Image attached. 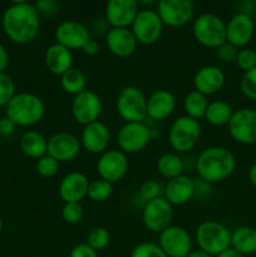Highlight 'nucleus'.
I'll return each instance as SVG.
<instances>
[{
    "label": "nucleus",
    "mask_w": 256,
    "mask_h": 257,
    "mask_svg": "<svg viewBox=\"0 0 256 257\" xmlns=\"http://www.w3.org/2000/svg\"><path fill=\"white\" fill-rule=\"evenodd\" d=\"M3 29L17 44L32 43L40 30V17L35 5L27 2L12 3L3 14Z\"/></svg>",
    "instance_id": "f257e3e1"
},
{
    "label": "nucleus",
    "mask_w": 256,
    "mask_h": 257,
    "mask_svg": "<svg viewBox=\"0 0 256 257\" xmlns=\"http://www.w3.org/2000/svg\"><path fill=\"white\" fill-rule=\"evenodd\" d=\"M236 168V158L230 150L221 146L205 148L196 161L198 177L206 183H217L230 177Z\"/></svg>",
    "instance_id": "f03ea898"
},
{
    "label": "nucleus",
    "mask_w": 256,
    "mask_h": 257,
    "mask_svg": "<svg viewBox=\"0 0 256 257\" xmlns=\"http://www.w3.org/2000/svg\"><path fill=\"white\" fill-rule=\"evenodd\" d=\"M5 108V115L19 127L37 124L45 114V104L42 98L29 92L17 93Z\"/></svg>",
    "instance_id": "7ed1b4c3"
},
{
    "label": "nucleus",
    "mask_w": 256,
    "mask_h": 257,
    "mask_svg": "<svg viewBox=\"0 0 256 257\" xmlns=\"http://www.w3.org/2000/svg\"><path fill=\"white\" fill-rule=\"evenodd\" d=\"M195 237L198 250L211 256H217L231 247V231L218 221L201 222L196 228Z\"/></svg>",
    "instance_id": "20e7f679"
},
{
    "label": "nucleus",
    "mask_w": 256,
    "mask_h": 257,
    "mask_svg": "<svg viewBox=\"0 0 256 257\" xmlns=\"http://www.w3.org/2000/svg\"><path fill=\"white\" fill-rule=\"evenodd\" d=\"M192 34L202 47L217 49L226 43V23L217 14L202 13L193 20Z\"/></svg>",
    "instance_id": "39448f33"
},
{
    "label": "nucleus",
    "mask_w": 256,
    "mask_h": 257,
    "mask_svg": "<svg viewBox=\"0 0 256 257\" xmlns=\"http://www.w3.org/2000/svg\"><path fill=\"white\" fill-rule=\"evenodd\" d=\"M117 113L124 123L143 122L147 118V97L136 85H125L115 99Z\"/></svg>",
    "instance_id": "423d86ee"
},
{
    "label": "nucleus",
    "mask_w": 256,
    "mask_h": 257,
    "mask_svg": "<svg viewBox=\"0 0 256 257\" xmlns=\"http://www.w3.org/2000/svg\"><path fill=\"white\" fill-rule=\"evenodd\" d=\"M200 122L186 114L176 118L168 131V142L171 148L178 153H186L193 150L200 141Z\"/></svg>",
    "instance_id": "0eeeda50"
},
{
    "label": "nucleus",
    "mask_w": 256,
    "mask_h": 257,
    "mask_svg": "<svg viewBox=\"0 0 256 257\" xmlns=\"http://www.w3.org/2000/svg\"><path fill=\"white\" fill-rule=\"evenodd\" d=\"M163 27L165 25L156 9H140L130 29L132 30L138 44L152 45L160 40Z\"/></svg>",
    "instance_id": "6e6552de"
},
{
    "label": "nucleus",
    "mask_w": 256,
    "mask_h": 257,
    "mask_svg": "<svg viewBox=\"0 0 256 257\" xmlns=\"http://www.w3.org/2000/svg\"><path fill=\"white\" fill-rule=\"evenodd\" d=\"M152 138V130L146 123H124L118 131L117 143L119 151L132 155L145 150Z\"/></svg>",
    "instance_id": "1a4fd4ad"
},
{
    "label": "nucleus",
    "mask_w": 256,
    "mask_h": 257,
    "mask_svg": "<svg viewBox=\"0 0 256 257\" xmlns=\"http://www.w3.org/2000/svg\"><path fill=\"white\" fill-rule=\"evenodd\" d=\"M173 218V206L165 197L145 203L142 210V221L145 227L153 233H161L170 227Z\"/></svg>",
    "instance_id": "9d476101"
},
{
    "label": "nucleus",
    "mask_w": 256,
    "mask_h": 257,
    "mask_svg": "<svg viewBox=\"0 0 256 257\" xmlns=\"http://www.w3.org/2000/svg\"><path fill=\"white\" fill-rule=\"evenodd\" d=\"M156 12L160 15L163 25L178 28L192 20L195 4L191 0H161L156 4Z\"/></svg>",
    "instance_id": "9b49d317"
},
{
    "label": "nucleus",
    "mask_w": 256,
    "mask_h": 257,
    "mask_svg": "<svg viewBox=\"0 0 256 257\" xmlns=\"http://www.w3.org/2000/svg\"><path fill=\"white\" fill-rule=\"evenodd\" d=\"M231 138L241 145L256 143V109L241 108L233 112L227 124Z\"/></svg>",
    "instance_id": "f8f14e48"
},
{
    "label": "nucleus",
    "mask_w": 256,
    "mask_h": 257,
    "mask_svg": "<svg viewBox=\"0 0 256 257\" xmlns=\"http://www.w3.org/2000/svg\"><path fill=\"white\" fill-rule=\"evenodd\" d=\"M128 167L130 162L125 153L118 150H108L99 156L95 170L100 180L114 185L127 175Z\"/></svg>",
    "instance_id": "ddd939ff"
},
{
    "label": "nucleus",
    "mask_w": 256,
    "mask_h": 257,
    "mask_svg": "<svg viewBox=\"0 0 256 257\" xmlns=\"http://www.w3.org/2000/svg\"><path fill=\"white\" fill-rule=\"evenodd\" d=\"M158 246L167 257H187L192 251V238L181 226H172L160 233Z\"/></svg>",
    "instance_id": "4468645a"
},
{
    "label": "nucleus",
    "mask_w": 256,
    "mask_h": 257,
    "mask_svg": "<svg viewBox=\"0 0 256 257\" xmlns=\"http://www.w3.org/2000/svg\"><path fill=\"white\" fill-rule=\"evenodd\" d=\"M102 99L97 93L92 90L82 92L75 95L72 102V115L77 123L82 125H88L97 122L102 113Z\"/></svg>",
    "instance_id": "2eb2a0df"
},
{
    "label": "nucleus",
    "mask_w": 256,
    "mask_h": 257,
    "mask_svg": "<svg viewBox=\"0 0 256 257\" xmlns=\"http://www.w3.org/2000/svg\"><path fill=\"white\" fill-rule=\"evenodd\" d=\"M255 32V23L247 13H237L226 23V42L237 49L246 48Z\"/></svg>",
    "instance_id": "dca6fc26"
},
{
    "label": "nucleus",
    "mask_w": 256,
    "mask_h": 257,
    "mask_svg": "<svg viewBox=\"0 0 256 257\" xmlns=\"http://www.w3.org/2000/svg\"><path fill=\"white\" fill-rule=\"evenodd\" d=\"M55 43L68 48L69 50L82 49L90 39L89 30L77 20H65L58 24L54 32Z\"/></svg>",
    "instance_id": "f3484780"
},
{
    "label": "nucleus",
    "mask_w": 256,
    "mask_h": 257,
    "mask_svg": "<svg viewBox=\"0 0 256 257\" xmlns=\"http://www.w3.org/2000/svg\"><path fill=\"white\" fill-rule=\"evenodd\" d=\"M140 8L136 0H109L105 4V22L110 28L132 27Z\"/></svg>",
    "instance_id": "a211bd4d"
},
{
    "label": "nucleus",
    "mask_w": 256,
    "mask_h": 257,
    "mask_svg": "<svg viewBox=\"0 0 256 257\" xmlns=\"http://www.w3.org/2000/svg\"><path fill=\"white\" fill-rule=\"evenodd\" d=\"M80 148V140H78L73 133L58 132L48 140L47 153L58 162H69L79 155Z\"/></svg>",
    "instance_id": "6ab92c4d"
},
{
    "label": "nucleus",
    "mask_w": 256,
    "mask_h": 257,
    "mask_svg": "<svg viewBox=\"0 0 256 257\" xmlns=\"http://www.w3.org/2000/svg\"><path fill=\"white\" fill-rule=\"evenodd\" d=\"M110 142V131L105 123L97 120L84 125L80 136V145L92 155H102Z\"/></svg>",
    "instance_id": "aec40b11"
},
{
    "label": "nucleus",
    "mask_w": 256,
    "mask_h": 257,
    "mask_svg": "<svg viewBox=\"0 0 256 257\" xmlns=\"http://www.w3.org/2000/svg\"><path fill=\"white\" fill-rule=\"evenodd\" d=\"M105 44L113 55L127 58L137 50L138 42L128 28H110L105 34Z\"/></svg>",
    "instance_id": "412c9836"
},
{
    "label": "nucleus",
    "mask_w": 256,
    "mask_h": 257,
    "mask_svg": "<svg viewBox=\"0 0 256 257\" xmlns=\"http://www.w3.org/2000/svg\"><path fill=\"white\" fill-rule=\"evenodd\" d=\"M225 73L217 65H205L195 73L193 87L203 95H213L222 89L225 84Z\"/></svg>",
    "instance_id": "4be33fe9"
},
{
    "label": "nucleus",
    "mask_w": 256,
    "mask_h": 257,
    "mask_svg": "<svg viewBox=\"0 0 256 257\" xmlns=\"http://www.w3.org/2000/svg\"><path fill=\"white\" fill-rule=\"evenodd\" d=\"M88 181L87 176L80 172H70L62 178L58 188L60 200L64 203L79 202L84 197H87Z\"/></svg>",
    "instance_id": "5701e85b"
},
{
    "label": "nucleus",
    "mask_w": 256,
    "mask_h": 257,
    "mask_svg": "<svg viewBox=\"0 0 256 257\" xmlns=\"http://www.w3.org/2000/svg\"><path fill=\"white\" fill-rule=\"evenodd\" d=\"M196 193V182L188 176H178L167 182L165 187V198L172 206L186 205Z\"/></svg>",
    "instance_id": "b1692460"
},
{
    "label": "nucleus",
    "mask_w": 256,
    "mask_h": 257,
    "mask_svg": "<svg viewBox=\"0 0 256 257\" xmlns=\"http://www.w3.org/2000/svg\"><path fill=\"white\" fill-rule=\"evenodd\" d=\"M175 95L167 89L155 90L147 98V117L152 120L161 122L167 119L175 112Z\"/></svg>",
    "instance_id": "393cba45"
},
{
    "label": "nucleus",
    "mask_w": 256,
    "mask_h": 257,
    "mask_svg": "<svg viewBox=\"0 0 256 257\" xmlns=\"http://www.w3.org/2000/svg\"><path fill=\"white\" fill-rule=\"evenodd\" d=\"M44 63L47 69L54 75H63L73 68L72 50L54 43L45 50Z\"/></svg>",
    "instance_id": "a878e982"
},
{
    "label": "nucleus",
    "mask_w": 256,
    "mask_h": 257,
    "mask_svg": "<svg viewBox=\"0 0 256 257\" xmlns=\"http://www.w3.org/2000/svg\"><path fill=\"white\" fill-rule=\"evenodd\" d=\"M231 247L241 255L256 252V228L242 226L231 232Z\"/></svg>",
    "instance_id": "bb28decb"
},
{
    "label": "nucleus",
    "mask_w": 256,
    "mask_h": 257,
    "mask_svg": "<svg viewBox=\"0 0 256 257\" xmlns=\"http://www.w3.org/2000/svg\"><path fill=\"white\" fill-rule=\"evenodd\" d=\"M20 148L28 157L39 160L47 155L48 140L38 131H28L20 138Z\"/></svg>",
    "instance_id": "cd10ccee"
},
{
    "label": "nucleus",
    "mask_w": 256,
    "mask_h": 257,
    "mask_svg": "<svg viewBox=\"0 0 256 257\" xmlns=\"http://www.w3.org/2000/svg\"><path fill=\"white\" fill-rule=\"evenodd\" d=\"M233 112L235 110L232 109V107L227 102H225V100H212V102L208 103L203 118L211 125L222 127V125L228 124Z\"/></svg>",
    "instance_id": "c85d7f7f"
},
{
    "label": "nucleus",
    "mask_w": 256,
    "mask_h": 257,
    "mask_svg": "<svg viewBox=\"0 0 256 257\" xmlns=\"http://www.w3.org/2000/svg\"><path fill=\"white\" fill-rule=\"evenodd\" d=\"M156 167H157L158 173L162 177L167 178L168 181L178 177V176H182L185 172L183 161L177 153H163L162 156L158 157Z\"/></svg>",
    "instance_id": "c756f323"
},
{
    "label": "nucleus",
    "mask_w": 256,
    "mask_h": 257,
    "mask_svg": "<svg viewBox=\"0 0 256 257\" xmlns=\"http://www.w3.org/2000/svg\"><path fill=\"white\" fill-rule=\"evenodd\" d=\"M207 105V97L195 89L188 92L183 99V110L186 115L196 120L205 117Z\"/></svg>",
    "instance_id": "7c9ffc66"
},
{
    "label": "nucleus",
    "mask_w": 256,
    "mask_h": 257,
    "mask_svg": "<svg viewBox=\"0 0 256 257\" xmlns=\"http://www.w3.org/2000/svg\"><path fill=\"white\" fill-rule=\"evenodd\" d=\"M60 87L67 94L78 95L84 92L87 87V78L82 70L72 68L64 74L60 75Z\"/></svg>",
    "instance_id": "2f4dec72"
},
{
    "label": "nucleus",
    "mask_w": 256,
    "mask_h": 257,
    "mask_svg": "<svg viewBox=\"0 0 256 257\" xmlns=\"http://www.w3.org/2000/svg\"><path fill=\"white\" fill-rule=\"evenodd\" d=\"M113 185L104 180H95L89 182L87 197L93 202H104L112 196Z\"/></svg>",
    "instance_id": "473e14b6"
},
{
    "label": "nucleus",
    "mask_w": 256,
    "mask_h": 257,
    "mask_svg": "<svg viewBox=\"0 0 256 257\" xmlns=\"http://www.w3.org/2000/svg\"><path fill=\"white\" fill-rule=\"evenodd\" d=\"M110 233L105 227H94L87 236V245L94 251H100L109 245Z\"/></svg>",
    "instance_id": "72a5a7b5"
},
{
    "label": "nucleus",
    "mask_w": 256,
    "mask_h": 257,
    "mask_svg": "<svg viewBox=\"0 0 256 257\" xmlns=\"http://www.w3.org/2000/svg\"><path fill=\"white\" fill-rule=\"evenodd\" d=\"M15 93V83L7 73H0V107H7Z\"/></svg>",
    "instance_id": "f704fd0d"
},
{
    "label": "nucleus",
    "mask_w": 256,
    "mask_h": 257,
    "mask_svg": "<svg viewBox=\"0 0 256 257\" xmlns=\"http://www.w3.org/2000/svg\"><path fill=\"white\" fill-rule=\"evenodd\" d=\"M84 210L79 202L64 203L62 208V218L69 225H77L83 220Z\"/></svg>",
    "instance_id": "c9c22d12"
},
{
    "label": "nucleus",
    "mask_w": 256,
    "mask_h": 257,
    "mask_svg": "<svg viewBox=\"0 0 256 257\" xmlns=\"http://www.w3.org/2000/svg\"><path fill=\"white\" fill-rule=\"evenodd\" d=\"M58 170H59V162L48 153L37 161V171L42 177H53V176L57 175Z\"/></svg>",
    "instance_id": "e433bc0d"
},
{
    "label": "nucleus",
    "mask_w": 256,
    "mask_h": 257,
    "mask_svg": "<svg viewBox=\"0 0 256 257\" xmlns=\"http://www.w3.org/2000/svg\"><path fill=\"white\" fill-rule=\"evenodd\" d=\"M131 257H167L158 243L141 242L131 252Z\"/></svg>",
    "instance_id": "4c0bfd02"
},
{
    "label": "nucleus",
    "mask_w": 256,
    "mask_h": 257,
    "mask_svg": "<svg viewBox=\"0 0 256 257\" xmlns=\"http://www.w3.org/2000/svg\"><path fill=\"white\" fill-rule=\"evenodd\" d=\"M241 92L246 98L251 100H256V67L248 72L243 73L241 78Z\"/></svg>",
    "instance_id": "58836bf2"
},
{
    "label": "nucleus",
    "mask_w": 256,
    "mask_h": 257,
    "mask_svg": "<svg viewBox=\"0 0 256 257\" xmlns=\"http://www.w3.org/2000/svg\"><path fill=\"white\" fill-rule=\"evenodd\" d=\"M235 63L243 72H248V70L253 69L256 67V52L247 47L241 48V49H238Z\"/></svg>",
    "instance_id": "ea45409f"
},
{
    "label": "nucleus",
    "mask_w": 256,
    "mask_h": 257,
    "mask_svg": "<svg viewBox=\"0 0 256 257\" xmlns=\"http://www.w3.org/2000/svg\"><path fill=\"white\" fill-rule=\"evenodd\" d=\"M140 197L145 201V203L150 202V201L156 200V198L160 197L161 193V186L160 183L156 182V181L150 180L146 181L142 183V186L140 187Z\"/></svg>",
    "instance_id": "a19ab883"
},
{
    "label": "nucleus",
    "mask_w": 256,
    "mask_h": 257,
    "mask_svg": "<svg viewBox=\"0 0 256 257\" xmlns=\"http://www.w3.org/2000/svg\"><path fill=\"white\" fill-rule=\"evenodd\" d=\"M216 50V55H217L218 59L223 63H235L236 58H237L238 49L236 47H233L230 43H223L222 45L217 48Z\"/></svg>",
    "instance_id": "79ce46f5"
},
{
    "label": "nucleus",
    "mask_w": 256,
    "mask_h": 257,
    "mask_svg": "<svg viewBox=\"0 0 256 257\" xmlns=\"http://www.w3.org/2000/svg\"><path fill=\"white\" fill-rule=\"evenodd\" d=\"M34 5L39 14L53 15L55 14V13L59 12V10H58L59 9V5H58V3L54 2V0H40V2H38L37 4Z\"/></svg>",
    "instance_id": "37998d69"
},
{
    "label": "nucleus",
    "mask_w": 256,
    "mask_h": 257,
    "mask_svg": "<svg viewBox=\"0 0 256 257\" xmlns=\"http://www.w3.org/2000/svg\"><path fill=\"white\" fill-rule=\"evenodd\" d=\"M69 257H98V252L89 247L87 243H79L72 248Z\"/></svg>",
    "instance_id": "c03bdc74"
},
{
    "label": "nucleus",
    "mask_w": 256,
    "mask_h": 257,
    "mask_svg": "<svg viewBox=\"0 0 256 257\" xmlns=\"http://www.w3.org/2000/svg\"><path fill=\"white\" fill-rule=\"evenodd\" d=\"M15 127H17V125H15L14 123L7 117V115L0 118V135L2 136H4V137H9V136H12L13 133H14Z\"/></svg>",
    "instance_id": "a18cd8bd"
},
{
    "label": "nucleus",
    "mask_w": 256,
    "mask_h": 257,
    "mask_svg": "<svg viewBox=\"0 0 256 257\" xmlns=\"http://www.w3.org/2000/svg\"><path fill=\"white\" fill-rule=\"evenodd\" d=\"M82 50L85 55H88V57H94V55H97L98 53L100 52V45L97 40L90 38V39L85 43L84 47L82 48Z\"/></svg>",
    "instance_id": "49530a36"
},
{
    "label": "nucleus",
    "mask_w": 256,
    "mask_h": 257,
    "mask_svg": "<svg viewBox=\"0 0 256 257\" xmlns=\"http://www.w3.org/2000/svg\"><path fill=\"white\" fill-rule=\"evenodd\" d=\"M8 64H9V54L4 45L0 44V73H4Z\"/></svg>",
    "instance_id": "de8ad7c7"
},
{
    "label": "nucleus",
    "mask_w": 256,
    "mask_h": 257,
    "mask_svg": "<svg viewBox=\"0 0 256 257\" xmlns=\"http://www.w3.org/2000/svg\"><path fill=\"white\" fill-rule=\"evenodd\" d=\"M215 257H243V256L241 255V253H238L236 250H233L232 247H228L227 250L222 251V252L218 253V255Z\"/></svg>",
    "instance_id": "09e8293b"
},
{
    "label": "nucleus",
    "mask_w": 256,
    "mask_h": 257,
    "mask_svg": "<svg viewBox=\"0 0 256 257\" xmlns=\"http://www.w3.org/2000/svg\"><path fill=\"white\" fill-rule=\"evenodd\" d=\"M247 176H248V181L251 182V185H252L253 187H256V162L251 165Z\"/></svg>",
    "instance_id": "8fccbe9b"
},
{
    "label": "nucleus",
    "mask_w": 256,
    "mask_h": 257,
    "mask_svg": "<svg viewBox=\"0 0 256 257\" xmlns=\"http://www.w3.org/2000/svg\"><path fill=\"white\" fill-rule=\"evenodd\" d=\"M187 257H213V256L208 255V253L203 252V251L201 250H195V251H191Z\"/></svg>",
    "instance_id": "3c124183"
},
{
    "label": "nucleus",
    "mask_w": 256,
    "mask_h": 257,
    "mask_svg": "<svg viewBox=\"0 0 256 257\" xmlns=\"http://www.w3.org/2000/svg\"><path fill=\"white\" fill-rule=\"evenodd\" d=\"M2 231H3V218L0 217V233H2Z\"/></svg>",
    "instance_id": "603ef678"
},
{
    "label": "nucleus",
    "mask_w": 256,
    "mask_h": 257,
    "mask_svg": "<svg viewBox=\"0 0 256 257\" xmlns=\"http://www.w3.org/2000/svg\"><path fill=\"white\" fill-rule=\"evenodd\" d=\"M255 3H256V2H255Z\"/></svg>",
    "instance_id": "864d4df0"
}]
</instances>
